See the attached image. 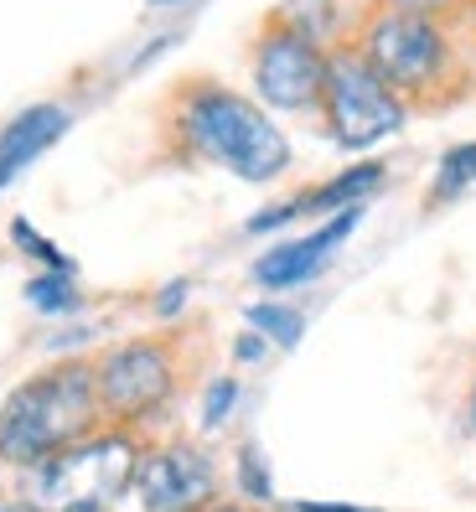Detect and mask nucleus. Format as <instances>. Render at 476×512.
<instances>
[{
  "instance_id": "5",
  "label": "nucleus",
  "mask_w": 476,
  "mask_h": 512,
  "mask_svg": "<svg viewBox=\"0 0 476 512\" xmlns=\"http://www.w3.org/2000/svg\"><path fill=\"white\" fill-rule=\"evenodd\" d=\"M94 378H99V409H104V425L119 430H135L145 435L156 419L171 414L176 394H182V347L176 337H130V342H114L109 352L94 357Z\"/></svg>"
},
{
  "instance_id": "27",
  "label": "nucleus",
  "mask_w": 476,
  "mask_h": 512,
  "mask_svg": "<svg viewBox=\"0 0 476 512\" xmlns=\"http://www.w3.org/2000/svg\"><path fill=\"white\" fill-rule=\"evenodd\" d=\"M0 471H6V466H0Z\"/></svg>"
},
{
  "instance_id": "10",
  "label": "nucleus",
  "mask_w": 476,
  "mask_h": 512,
  "mask_svg": "<svg viewBox=\"0 0 476 512\" xmlns=\"http://www.w3.org/2000/svg\"><path fill=\"white\" fill-rule=\"evenodd\" d=\"M73 125V109L68 104H32V109H21L6 130H0V187H11L16 176L42 161L47 150L68 135Z\"/></svg>"
},
{
  "instance_id": "6",
  "label": "nucleus",
  "mask_w": 476,
  "mask_h": 512,
  "mask_svg": "<svg viewBox=\"0 0 476 512\" xmlns=\"http://www.w3.org/2000/svg\"><path fill=\"white\" fill-rule=\"evenodd\" d=\"M321 130L342 150H373L409 125V104L373 73L357 42L326 52V88H321Z\"/></svg>"
},
{
  "instance_id": "8",
  "label": "nucleus",
  "mask_w": 476,
  "mask_h": 512,
  "mask_svg": "<svg viewBox=\"0 0 476 512\" xmlns=\"http://www.w3.org/2000/svg\"><path fill=\"white\" fill-rule=\"evenodd\" d=\"M140 512H207L223 502V476L213 450L197 440H145L135 471Z\"/></svg>"
},
{
  "instance_id": "17",
  "label": "nucleus",
  "mask_w": 476,
  "mask_h": 512,
  "mask_svg": "<svg viewBox=\"0 0 476 512\" xmlns=\"http://www.w3.org/2000/svg\"><path fill=\"white\" fill-rule=\"evenodd\" d=\"M233 409H238V378H213L202 394V430H223Z\"/></svg>"
},
{
  "instance_id": "19",
  "label": "nucleus",
  "mask_w": 476,
  "mask_h": 512,
  "mask_svg": "<svg viewBox=\"0 0 476 512\" xmlns=\"http://www.w3.org/2000/svg\"><path fill=\"white\" fill-rule=\"evenodd\" d=\"M383 6L409 11V16H430V21H451V26H456V16H461L466 6H476V0H383Z\"/></svg>"
},
{
  "instance_id": "25",
  "label": "nucleus",
  "mask_w": 476,
  "mask_h": 512,
  "mask_svg": "<svg viewBox=\"0 0 476 512\" xmlns=\"http://www.w3.org/2000/svg\"><path fill=\"white\" fill-rule=\"evenodd\" d=\"M0 512H32V507H26L21 497H0Z\"/></svg>"
},
{
  "instance_id": "4",
  "label": "nucleus",
  "mask_w": 476,
  "mask_h": 512,
  "mask_svg": "<svg viewBox=\"0 0 476 512\" xmlns=\"http://www.w3.org/2000/svg\"><path fill=\"white\" fill-rule=\"evenodd\" d=\"M140 456H145V435L99 425L78 445L21 471L16 497L32 512H114L125 497H135Z\"/></svg>"
},
{
  "instance_id": "11",
  "label": "nucleus",
  "mask_w": 476,
  "mask_h": 512,
  "mask_svg": "<svg viewBox=\"0 0 476 512\" xmlns=\"http://www.w3.org/2000/svg\"><path fill=\"white\" fill-rule=\"evenodd\" d=\"M383 182H389V166L383 161H352L347 171H337L332 182H321V187H311L306 197H295L290 207H295V218H316V213H352V207H363Z\"/></svg>"
},
{
  "instance_id": "26",
  "label": "nucleus",
  "mask_w": 476,
  "mask_h": 512,
  "mask_svg": "<svg viewBox=\"0 0 476 512\" xmlns=\"http://www.w3.org/2000/svg\"><path fill=\"white\" fill-rule=\"evenodd\" d=\"M156 6H161V0H156Z\"/></svg>"
},
{
  "instance_id": "23",
  "label": "nucleus",
  "mask_w": 476,
  "mask_h": 512,
  "mask_svg": "<svg viewBox=\"0 0 476 512\" xmlns=\"http://www.w3.org/2000/svg\"><path fill=\"white\" fill-rule=\"evenodd\" d=\"M466 425H471V435H476V378H471V388H466Z\"/></svg>"
},
{
  "instance_id": "16",
  "label": "nucleus",
  "mask_w": 476,
  "mask_h": 512,
  "mask_svg": "<svg viewBox=\"0 0 476 512\" xmlns=\"http://www.w3.org/2000/svg\"><path fill=\"white\" fill-rule=\"evenodd\" d=\"M238 492L249 497V507L275 502V481H270V466H264L259 445H244V450H238Z\"/></svg>"
},
{
  "instance_id": "12",
  "label": "nucleus",
  "mask_w": 476,
  "mask_h": 512,
  "mask_svg": "<svg viewBox=\"0 0 476 512\" xmlns=\"http://www.w3.org/2000/svg\"><path fill=\"white\" fill-rule=\"evenodd\" d=\"M275 16L290 21L295 32H306L311 42H321L326 52H332V47H342V42L357 37V26H363L368 11L347 6V0H280Z\"/></svg>"
},
{
  "instance_id": "18",
  "label": "nucleus",
  "mask_w": 476,
  "mask_h": 512,
  "mask_svg": "<svg viewBox=\"0 0 476 512\" xmlns=\"http://www.w3.org/2000/svg\"><path fill=\"white\" fill-rule=\"evenodd\" d=\"M11 238H16V249H26L32 259H42V264L52 269V275H73V264H68L63 254H57V249L47 244V238H37V228L26 223V218H16V223H11Z\"/></svg>"
},
{
  "instance_id": "9",
  "label": "nucleus",
  "mask_w": 476,
  "mask_h": 512,
  "mask_svg": "<svg viewBox=\"0 0 476 512\" xmlns=\"http://www.w3.org/2000/svg\"><path fill=\"white\" fill-rule=\"evenodd\" d=\"M357 223H363V207L337 213V218H326L321 228H311V233H301V238H285V244L264 249V254L254 259V269H249V280H254L259 290H275V295L321 280L326 264L347 249V238H352Z\"/></svg>"
},
{
  "instance_id": "13",
  "label": "nucleus",
  "mask_w": 476,
  "mask_h": 512,
  "mask_svg": "<svg viewBox=\"0 0 476 512\" xmlns=\"http://www.w3.org/2000/svg\"><path fill=\"white\" fill-rule=\"evenodd\" d=\"M476 187V140L466 145H451L440 156L435 176H430V207H445V202H456Z\"/></svg>"
},
{
  "instance_id": "3",
  "label": "nucleus",
  "mask_w": 476,
  "mask_h": 512,
  "mask_svg": "<svg viewBox=\"0 0 476 512\" xmlns=\"http://www.w3.org/2000/svg\"><path fill=\"white\" fill-rule=\"evenodd\" d=\"M352 42L409 109H445L471 94V68L461 57L451 21L409 16L378 0Z\"/></svg>"
},
{
  "instance_id": "15",
  "label": "nucleus",
  "mask_w": 476,
  "mask_h": 512,
  "mask_svg": "<svg viewBox=\"0 0 476 512\" xmlns=\"http://www.w3.org/2000/svg\"><path fill=\"white\" fill-rule=\"evenodd\" d=\"M26 300H32V306L42 311V316H68V311H78V280L73 275H37L32 285H26Z\"/></svg>"
},
{
  "instance_id": "1",
  "label": "nucleus",
  "mask_w": 476,
  "mask_h": 512,
  "mask_svg": "<svg viewBox=\"0 0 476 512\" xmlns=\"http://www.w3.org/2000/svg\"><path fill=\"white\" fill-rule=\"evenodd\" d=\"M166 135L182 156L218 166L249 187H270L290 171L295 150L275 114L259 99L238 94L233 83L192 73L166 94Z\"/></svg>"
},
{
  "instance_id": "22",
  "label": "nucleus",
  "mask_w": 476,
  "mask_h": 512,
  "mask_svg": "<svg viewBox=\"0 0 476 512\" xmlns=\"http://www.w3.org/2000/svg\"><path fill=\"white\" fill-rule=\"evenodd\" d=\"M290 512H378V507H352V502H290Z\"/></svg>"
},
{
  "instance_id": "21",
  "label": "nucleus",
  "mask_w": 476,
  "mask_h": 512,
  "mask_svg": "<svg viewBox=\"0 0 476 512\" xmlns=\"http://www.w3.org/2000/svg\"><path fill=\"white\" fill-rule=\"evenodd\" d=\"M233 357H238V363H264V357H270V342H264L259 331L244 326V337L233 342Z\"/></svg>"
},
{
  "instance_id": "7",
  "label": "nucleus",
  "mask_w": 476,
  "mask_h": 512,
  "mask_svg": "<svg viewBox=\"0 0 476 512\" xmlns=\"http://www.w3.org/2000/svg\"><path fill=\"white\" fill-rule=\"evenodd\" d=\"M249 83L270 114H316L326 88V47L270 11L249 42Z\"/></svg>"
},
{
  "instance_id": "24",
  "label": "nucleus",
  "mask_w": 476,
  "mask_h": 512,
  "mask_svg": "<svg viewBox=\"0 0 476 512\" xmlns=\"http://www.w3.org/2000/svg\"><path fill=\"white\" fill-rule=\"evenodd\" d=\"M207 512H259V507H249V502H213Z\"/></svg>"
},
{
  "instance_id": "14",
  "label": "nucleus",
  "mask_w": 476,
  "mask_h": 512,
  "mask_svg": "<svg viewBox=\"0 0 476 512\" xmlns=\"http://www.w3.org/2000/svg\"><path fill=\"white\" fill-rule=\"evenodd\" d=\"M244 316H249V331H259L270 347H295L301 331H306V316L290 311V306H275V300H259V306H249Z\"/></svg>"
},
{
  "instance_id": "20",
  "label": "nucleus",
  "mask_w": 476,
  "mask_h": 512,
  "mask_svg": "<svg viewBox=\"0 0 476 512\" xmlns=\"http://www.w3.org/2000/svg\"><path fill=\"white\" fill-rule=\"evenodd\" d=\"M182 311H187V280H176V285H166V290L156 295V316H161V321H176Z\"/></svg>"
},
{
  "instance_id": "2",
  "label": "nucleus",
  "mask_w": 476,
  "mask_h": 512,
  "mask_svg": "<svg viewBox=\"0 0 476 512\" xmlns=\"http://www.w3.org/2000/svg\"><path fill=\"white\" fill-rule=\"evenodd\" d=\"M99 425L104 409H99L94 357L47 363L32 378H21L0 404V466L21 476L57 450L78 445L83 435H94Z\"/></svg>"
}]
</instances>
